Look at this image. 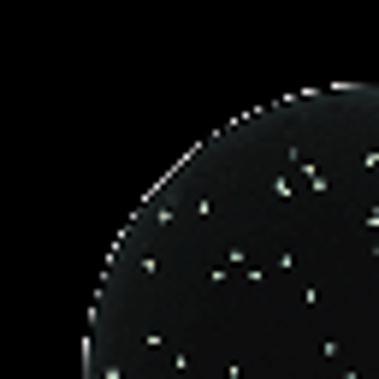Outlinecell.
<instances>
[{
    "label": "cell",
    "mask_w": 379,
    "mask_h": 379,
    "mask_svg": "<svg viewBox=\"0 0 379 379\" xmlns=\"http://www.w3.org/2000/svg\"><path fill=\"white\" fill-rule=\"evenodd\" d=\"M267 196H278V202H296L303 190H296V178H291V172H273V184H267Z\"/></svg>",
    "instance_id": "obj_1"
},
{
    "label": "cell",
    "mask_w": 379,
    "mask_h": 379,
    "mask_svg": "<svg viewBox=\"0 0 379 379\" xmlns=\"http://www.w3.org/2000/svg\"><path fill=\"white\" fill-rule=\"evenodd\" d=\"M178 373H190V350H172V362H166V379H178Z\"/></svg>",
    "instance_id": "obj_2"
},
{
    "label": "cell",
    "mask_w": 379,
    "mask_h": 379,
    "mask_svg": "<svg viewBox=\"0 0 379 379\" xmlns=\"http://www.w3.org/2000/svg\"><path fill=\"white\" fill-rule=\"evenodd\" d=\"M362 225H367V232H379V202H373V207H362Z\"/></svg>",
    "instance_id": "obj_3"
}]
</instances>
